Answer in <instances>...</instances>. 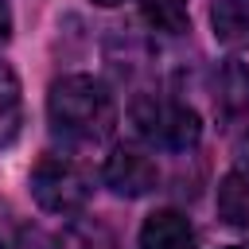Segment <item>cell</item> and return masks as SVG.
I'll use <instances>...</instances> for the list:
<instances>
[{
	"label": "cell",
	"mask_w": 249,
	"mask_h": 249,
	"mask_svg": "<svg viewBox=\"0 0 249 249\" xmlns=\"http://www.w3.org/2000/svg\"><path fill=\"white\" fill-rule=\"evenodd\" d=\"M47 121L51 132L74 148H93L113 136L117 105L113 93L89 74H66L47 93Z\"/></svg>",
	"instance_id": "cell-1"
},
{
	"label": "cell",
	"mask_w": 249,
	"mask_h": 249,
	"mask_svg": "<svg viewBox=\"0 0 249 249\" xmlns=\"http://www.w3.org/2000/svg\"><path fill=\"white\" fill-rule=\"evenodd\" d=\"M132 124L152 148H163V152H187L202 136V121L191 105L167 101L156 93H140L132 101Z\"/></svg>",
	"instance_id": "cell-2"
},
{
	"label": "cell",
	"mask_w": 249,
	"mask_h": 249,
	"mask_svg": "<svg viewBox=\"0 0 249 249\" xmlns=\"http://www.w3.org/2000/svg\"><path fill=\"white\" fill-rule=\"evenodd\" d=\"M31 198L47 214H78L89 202V175L70 156H43L31 167Z\"/></svg>",
	"instance_id": "cell-3"
},
{
	"label": "cell",
	"mask_w": 249,
	"mask_h": 249,
	"mask_svg": "<svg viewBox=\"0 0 249 249\" xmlns=\"http://www.w3.org/2000/svg\"><path fill=\"white\" fill-rule=\"evenodd\" d=\"M101 175H105V187H109L113 195H121V198H144V195H152L156 183H160L156 160H152L144 148H136V144H117V148L109 152Z\"/></svg>",
	"instance_id": "cell-4"
},
{
	"label": "cell",
	"mask_w": 249,
	"mask_h": 249,
	"mask_svg": "<svg viewBox=\"0 0 249 249\" xmlns=\"http://www.w3.org/2000/svg\"><path fill=\"white\" fill-rule=\"evenodd\" d=\"M136 249H195V230L179 210H156L144 218Z\"/></svg>",
	"instance_id": "cell-5"
},
{
	"label": "cell",
	"mask_w": 249,
	"mask_h": 249,
	"mask_svg": "<svg viewBox=\"0 0 249 249\" xmlns=\"http://www.w3.org/2000/svg\"><path fill=\"white\" fill-rule=\"evenodd\" d=\"M214 105L226 117H245L249 113V66L237 58H226L214 70Z\"/></svg>",
	"instance_id": "cell-6"
},
{
	"label": "cell",
	"mask_w": 249,
	"mask_h": 249,
	"mask_svg": "<svg viewBox=\"0 0 249 249\" xmlns=\"http://www.w3.org/2000/svg\"><path fill=\"white\" fill-rule=\"evenodd\" d=\"M210 23L218 43L226 47H249V0H214Z\"/></svg>",
	"instance_id": "cell-7"
},
{
	"label": "cell",
	"mask_w": 249,
	"mask_h": 249,
	"mask_svg": "<svg viewBox=\"0 0 249 249\" xmlns=\"http://www.w3.org/2000/svg\"><path fill=\"white\" fill-rule=\"evenodd\" d=\"M218 214H222L226 226H233L249 237V183L237 171H230L218 187Z\"/></svg>",
	"instance_id": "cell-8"
},
{
	"label": "cell",
	"mask_w": 249,
	"mask_h": 249,
	"mask_svg": "<svg viewBox=\"0 0 249 249\" xmlns=\"http://www.w3.org/2000/svg\"><path fill=\"white\" fill-rule=\"evenodd\" d=\"M23 124V97H19V82L16 74L0 62V148H8L19 136Z\"/></svg>",
	"instance_id": "cell-9"
},
{
	"label": "cell",
	"mask_w": 249,
	"mask_h": 249,
	"mask_svg": "<svg viewBox=\"0 0 249 249\" xmlns=\"http://www.w3.org/2000/svg\"><path fill=\"white\" fill-rule=\"evenodd\" d=\"M140 16L148 19V27L167 31V35H183L191 23L187 0H140Z\"/></svg>",
	"instance_id": "cell-10"
},
{
	"label": "cell",
	"mask_w": 249,
	"mask_h": 249,
	"mask_svg": "<svg viewBox=\"0 0 249 249\" xmlns=\"http://www.w3.org/2000/svg\"><path fill=\"white\" fill-rule=\"evenodd\" d=\"M233 171H237V175L249 183V132L237 140V167H233Z\"/></svg>",
	"instance_id": "cell-11"
},
{
	"label": "cell",
	"mask_w": 249,
	"mask_h": 249,
	"mask_svg": "<svg viewBox=\"0 0 249 249\" xmlns=\"http://www.w3.org/2000/svg\"><path fill=\"white\" fill-rule=\"evenodd\" d=\"M12 39V8H8V0H0V47Z\"/></svg>",
	"instance_id": "cell-12"
},
{
	"label": "cell",
	"mask_w": 249,
	"mask_h": 249,
	"mask_svg": "<svg viewBox=\"0 0 249 249\" xmlns=\"http://www.w3.org/2000/svg\"><path fill=\"white\" fill-rule=\"evenodd\" d=\"M93 4H101V8H117V4H124V0H93Z\"/></svg>",
	"instance_id": "cell-13"
},
{
	"label": "cell",
	"mask_w": 249,
	"mask_h": 249,
	"mask_svg": "<svg viewBox=\"0 0 249 249\" xmlns=\"http://www.w3.org/2000/svg\"><path fill=\"white\" fill-rule=\"evenodd\" d=\"M226 249H245V245H226Z\"/></svg>",
	"instance_id": "cell-14"
},
{
	"label": "cell",
	"mask_w": 249,
	"mask_h": 249,
	"mask_svg": "<svg viewBox=\"0 0 249 249\" xmlns=\"http://www.w3.org/2000/svg\"><path fill=\"white\" fill-rule=\"evenodd\" d=\"M0 249H4V241H0Z\"/></svg>",
	"instance_id": "cell-15"
}]
</instances>
